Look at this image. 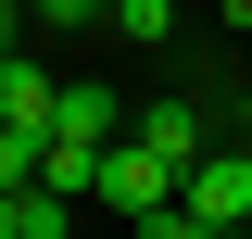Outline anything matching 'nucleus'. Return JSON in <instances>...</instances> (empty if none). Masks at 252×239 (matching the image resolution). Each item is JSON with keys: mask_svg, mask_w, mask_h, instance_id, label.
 <instances>
[{"mask_svg": "<svg viewBox=\"0 0 252 239\" xmlns=\"http://www.w3.org/2000/svg\"><path fill=\"white\" fill-rule=\"evenodd\" d=\"M51 114H63V76L26 63V51H0V126L13 139H51Z\"/></svg>", "mask_w": 252, "mask_h": 239, "instance_id": "obj_4", "label": "nucleus"}, {"mask_svg": "<svg viewBox=\"0 0 252 239\" xmlns=\"http://www.w3.org/2000/svg\"><path fill=\"white\" fill-rule=\"evenodd\" d=\"M89 202H114L126 227H139V214H164V202H177V177H164L139 139H114V151H101V189H89Z\"/></svg>", "mask_w": 252, "mask_h": 239, "instance_id": "obj_3", "label": "nucleus"}, {"mask_svg": "<svg viewBox=\"0 0 252 239\" xmlns=\"http://www.w3.org/2000/svg\"><path fill=\"white\" fill-rule=\"evenodd\" d=\"M0 239H76V202H51V189H13V202H0Z\"/></svg>", "mask_w": 252, "mask_h": 239, "instance_id": "obj_6", "label": "nucleus"}, {"mask_svg": "<svg viewBox=\"0 0 252 239\" xmlns=\"http://www.w3.org/2000/svg\"><path fill=\"white\" fill-rule=\"evenodd\" d=\"M38 26H114V0H26Z\"/></svg>", "mask_w": 252, "mask_h": 239, "instance_id": "obj_8", "label": "nucleus"}, {"mask_svg": "<svg viewBox=\"0 0 252 239\" xmlns=\"http://www.w3.org/2000/svg\"><path fill=\"white\" fill-rule=\"evenodd\" d=\"M126 126H139V114H126V89H63V114H51V139H76V151H114Z\"/></svg>", "mask_w": 252, "mask_h": 239, "instance_id": "obj_5", "label": "nucleus"}, {"mask_svg": "<svg viewBox=\"0 0 252 239\" xmlns=\"http://www.w3.org/2000/svg\"><path fill=\"white\" fill-rule=\"evenodd\" d=\"M240 139H252V126H240Z\"/></svg>", "mask_w": 252, "mask_h": 239, "instance_id": "obj_10", "label": "nucleus"}, {"mask_svg": "<svg viewBox=\"0 0 252 239\" xmlns=\"http://www.w3.org/2000/svg\"><path fill=\"white\" fill-rule=\"evenodd\" d=\"M240 239H252V227H240Z\"/></svg>", "mask_w": 252, "mask_h": 239, "instance_id": "obj_11", "label": "nucleus"}, {"mask_svg": "<svg viewBox=\"0 0 252 239\" xmlns=\"http://www.w3.org/2000/svg\"><path fill=\"white\" fill-rule=\"evenodd\" d=\"M189 214H202V227L215 239H240L252 227V139H227V151H202V164H189V189H177Z\"/></svg>", "mask_w": 252, "mask_h": 239, "instance_id": "obj_2", "label": "nucleus"}, {"mask_svg": "<svg viewBox=\"0 0 252 239\" xmlns=\"http://www.w3.org/2000/svg\"><path fill=\"white\" fill-rule=\"evenodd\" d=\"M126 139L152 151L177 189H189V164H202V151H227V139H215V114H202V89H177V101H139V126H126Z\"/></svg>", "mask_w": 252, "mask_h": 239, "instance_id": "obj_1", "label": "nucleus"}, {"mask_svg": "<svg viewBox=\"0 0 252 239\" xmlns=\"http://www.w3.org/2000/svg\"><path fill=\"white\" fill-rule=\"evenodd\" d=\"M114 26H126V51H164L177 38V0H114Z\"/></svg>", "mask_w": 252, "mask_h": 239, "instance_id": "obj_7", "label": "nucleus"}, {"mask_svg": "<svg viewBox=\"0 0 252 239\" xmlns=\"http://www.w3.org/2000/svg\"><path fill=\"white\" fill-rule=\"evenodd\" d=\"M139 239H215V227H202L189 202H164V214H139Z\"/></svg>", "mask_w": 252, "mask_h": 239, "instance_id": "obj_9", "label": "nucleus"}]
</instances>
